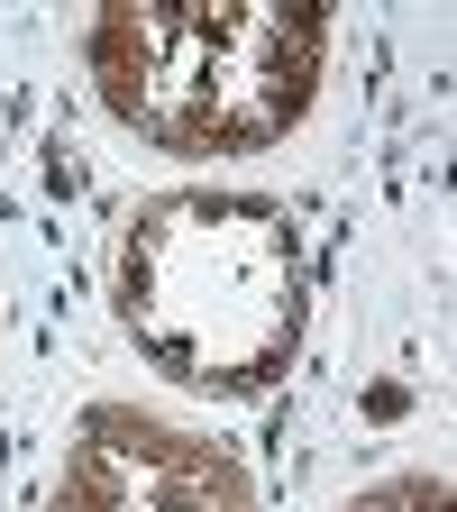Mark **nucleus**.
<instances>
[{
	"label": "nucleus",
	"mask_w": 457,
	"mask_h": 512,
	"mask_svg": "<svg viewBox=\"0 0 457 512\" xmlns=\"http://www.w3.org/2000/svg\"><path fill=\"white\" fill-rule=\"evenodd\" d=\"M339 512H457V503H448V476L403 467V476H375V485H357Z\"/></svg>",
	"instance_id": "nucleus-4"
},
{
	"label": "nucleus",
	"mask_w": 457,
	"mask_h": 512,
	"mask_svg": "<svg viewBox=\"0 0 457 512\" xmlns=\"http://www.w3.org/2000/svg\"><path fill=\"white\" fill-rule=\"evenodd\" d=\"M46 512H256V476L229 439L147 403H92L64 439Z\"/></svg>",
	"instance_id": "nucleus-3"
},
{
	"label": "nucleus",
	"mask_w": 457,
	"mask_h": 512,
	"mask_svg": "<svg viewBox=\"0 0 457 512\" xmlns=\"http://www.w3.org/2000/svg\"><path fill=\"white\" fill-rule=\"evenodd\" d=\"M110 320L165 384L247 403L284 384L311 330V247L275 192L165 183L110 238Z\"/></svg>",
	"instance_id": "nucleus-1"
},
{
	"label": "nucleus",
	"mask_w": 457,
	"mask_h": 512,
	"mask_svg": "<svg viewBox=\"0 0 457 512\" xmlns=\"http://www.w3.org/2000/svg\"><path fill=\"white\" fill-rule=\"evenodd\" d=\"M83 74L110 128L156 156H266L320 101V0H110L83 28Z\"/></svg>",
	"instance_id": "nucleus-2"
}]
</instances>
